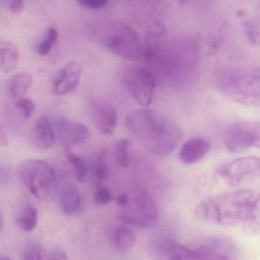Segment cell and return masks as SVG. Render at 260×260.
Instances as JSON below:
<instances>
[{"label": "cell", "instance_id": "cell-15", "mask_svg": "<svg viewBox=\"0 0 260 260\" xmlns=\"http://www.w3.org/2000/svg\"><path fill=\"white\" fill-rule=\"evenodd\" d=\"M56 143L54 126L47 117H41L35 124L32 144L40 150H48Z\"/></svg>", "mask_w": 260, "mask_h": 260}, {"label": "cell", "instance_id": "cell-11", "mask_svg": "<svg viewBox=\"0 0 260 260\" xmlns=\"http://www.w3.org/2000/svg\"><path fill=\"white\" fill-rule=\"evenodd\" d=\"M52 124L56 139H58L66 150L83 144L89 138V129L83 123L59 117L54 119Z\"/></svg>", "mask_w": 260, "mask_h": 260}, {"label": "cell", "instance_id": "cell-20", "mask_svg": "<svg viewBox=\"0 0 260 260\" xmlns=\"http://www.w3.org/2000/svg\"><path fill=\"white\" fill-rule=\"evenodd\" d=\"M112 240L115 248L121 253L125 254L135 246L136 234L128 226H118L114 231Z\"/></svg>", "mask_w": 260, "mask_h": 260}, {"label": "cell", "instance_id": "cell-1", "mask_svg": "<svg viewBox=\"0 0 260 260\" xmlns=\"http://www.w3.org/2000/svg\"><path fill=\"white\" fill-rule=\"evenodd\" d=\"M196 214L205 223L255 234L259 230V196L251 189L226 191L201 202Z\"/></svg>", "mask_w": 260, "mask_h": 260}, {"label": "cell", "instance_id": "cell-7", "mask_svg": "<svg viewBox=\"0 0 260 260\" xmlns=\"http://www.w3.org/2000/svg\"><path fill=\"white\" fill-rule=\"evenodd\" d=\"M260 161L256 156H246L221 164L217 168V176L231 186H239L254 181L259 176Z\"/></svg>", "mask_w": 260, "mask_h": 260}, {"label": "cell", "instance_id": "cell-31", "mask_svg": "<svg viewBox=\"0 0 260 260\" xmlns=\"http://www.w3.org/2000/svg\"><path fill=\"white\" fill-rule=\"evenodd\" d=\"M11 182V170L7 165L0 162V188L8 186Z\"/></svg>", "mask_w": 260, "mask_h": 260}, {"label": "cell", "instance_id": "cell-13", "mask_svg": "<svg viewBox=\"0 0 260 260\" xmlns=\"http://www.w3.org/2000/svg\"><path fill=\"white\" fill-rule=\"evenodd\" d=\"M82 69L75 61L67 63L57 74L54 83V92L57 95H66L77 89L81 78Z\"/></svg>", "mask_w": 260, "mask_h": 260}, {"label": "cell", "instance_id": "cell-23", "mask_svg": "<svg viewBox=\"0 0 260 260\" xmlns=\"http://www.w3.org/2000/svg\"><path fill=\"white\" fill-rule=\"evenodd\" d=\"M66 156L71 165L74 179L79 182H84L89 172L86 159L76 153H72L71 150H66Z\"/></svg>", "mask_w": 260, "mask_h": 260}, {"label": "cell", "instance_id": "cell-16", "mask_svg": "<svg viewBox=\"0 0 260 260\" xmlns=\"http://www.w3.org/2000/svg\"><path fill=\"white\" fill-rule=\"evenodd\" d=\"M60 206L62 211L68 215H73L79 211L81 204L80 190L72 182H64L60 188Z\"/></svg>", "mask_w": 260, "mask_h": 260}, {"label": "cell", "instance_id": "cell-9", "mask_svg": "<svg viewBox=\"0 0 260 260\" xmlns=\"http://www.w3.org/2000/svg\"><path fill=\"white\" fill-rule=\"evenodd\" d=\"M123 82L134 100L143 108H147L154 96L156 82L150 71L141 67H132L124 71Z\"/></svg>", "mask_w": 260, "mask_h": 260}, {"label": "cell", "instance_id": "cell-32", "mask_svg": "<svg viewBox=\"0 0 260 260\" xmlns=\"http://www.w3.org/2000/svg\"><path fill=\"white\" fill-rule=\"evenodd\" d=\"M109 2V0H78L80 5L91 10H100L104 8Z\"/></svg>", "mask_w": 260, "mask_h": 260}, {"label": "cell", "instance_id": "cell-17", "mask_svg": "<svg viewBox=\"0 0 260 260\" xmlns=\"http://www.w3.org/2000/svg\"><path fill=\"white\" fill-rule=\"evenodd\" d=\"M166 33L164 25L156 22L142 40V61H148L156 57L160 46V40Z\"/></svg>", "mask_w": 260, "mask_h": 260}, {"label": "cell", "instance_id": "cell-30", "mask_svg": "<svg viewBox=\"0 0 260 260\" xmlns=\"http://www.w3.org/2000/svg\"><path fill=\"white\" fill-rule=\"evenodd\" d=\"M245 32L250 42L253 45H258V27L255 22L252 20H247L245 22Z\"/></svg>", "mask_w": 260, "mask_h": 260}, {"label": "cell", "instance_id": "cell-26", "mask_svg": "<svg viewBox=\"0 0 260 260\" xmlns=\"http://www.w3.org/2000/svg\"><path fill=\"white\" fill-rule=\"evenodd\" d=\"M58 37V32L54 28H50L47 33L46 39L42 41L36 47V52L40 56H46L51 52L56 41Z\"/></svg>", "mask_w": 260, "mask_h": 260}, {"label": "cell", "instance_id": "cell-29", "mask_svg": "<svg viewBox=\"0 0 260 260\" xmlns=\"http://www.w3.org/2000/svg\"><path fill=\"white\" fill-rule=\"evenodd\" d=\"M16 107L22 112V115L25 119H28L32 116L36 111V105L32 100L29 99L21 98L16 101Z\"/></svg>", "mask_w": 260, "mask_h": 260}, {"label": "cell", "instance_id": "cell-2", "mask_svg": "<svg viewBox=\"0 0 260 260\" xmlns=\"http://www.w3.org/2000/svg\"><path fill=\"white\" fill-rule=\"evenodd\" d=\"M129 132L150 153L156 156L170 154L182 139L179 126L160 112L144 108L126 118Z\"/></svg>", "mask_w": 260, "mask_h": 260}, {"label": "cell", "instance_id": "cell-18", "mask_svg": "<svg viewBox=\"0 0 260 260\" xmlns=\"http://www.w3.org/2000/svg\"><path fill=\"white\" fill-rule=\"evenodd\" d=\"M19 54L16 45L0 39V70L5 74L16 71L19 63Z\"/></svg>", "mask_w": 260, "mask_h": 260}, {"label": "cell", "instance_id": "cell-22", "mask_svg": "<svg viewBox=\"0 0 260 260\" xmlns=\"http://www.w3.org/2000/svg\"><path fill=\"white\" fill-rule=\"evenodd\" d=\"M39 220L38 210L31 205H25L16 216V223L25 232H31L36 229Z\"/></svg>", "mask_w": 260, "mask_h": 260}, {"label": "cell", "instance_id": "cell-21", "mask_svg": "<svg viewBox=\"0 0 260 260\" xmlns=\"http://www.w3.org/2000/svg\"><path fill=\"white\" fill-rule=\"evenodd\" d=\"M32 84V77L28 74H18L13 76L9 83V93L13 99L23 98Z\"/></svg>", "mask_w": 260, "mask_h": 260}, {"label": "cell", "instance_id": "cell-35", "mask_svg": "<svg viewBox=\"0 0 260 260\" xmlns=\"http://www.w3.org/2000/svg\"><path fill=\"white\" fill-rule=\"evenodd\" d=\"M128 199L129 197L127 192L120 193V194L117 196V204H118L120 208H123V207L127 205V202H128Z\"/></svg>", "mask_w": 260, "mask_h": 260}, {"label": "cell", "instance_id": "cell-14", "mask_svg": "<svg viewBox=\"0 0 260 260\" xmlns=\"http://www.w3.org/2000/svg\"><path fill=\"white\" fill-rule=\"evenodd\" d=\"M210 150V143L202 138H194L185 141L181 147L179 158L186 165L196 164L203 159Z\"/></svg>", "mask_w": 260, "mask_h": 260}, {"label": "cell", "instance_id": "cell-3", "mask_svg": "<svg viewBox=\"0 0 260 260\" xmlns=\"http://www.w3.org/2000/svg\"><path fill=\"white\" fill-rule=\"evenodd\" d=\"M94 39L112 54L133 61H142V39L136 30L119 21L108 20L95 25Z\"/></svg>", "mask_w": 260, "mask_h": 260}, {"label": "cell", "instance_id": "cell-27", "mask_svg": "<svg viewBox=\"0 0 260 260\" xmlns=\"http://www.w3.org/2000/svg\"><path fill=\"white\" fill-rule=\"evenodd\" d=\"M93 199L96 205H106L112 202L113 198L110 189L108 187L100 184L95 188Z\"/></svg>", "mask_w": 260, "mask_h": 260}, {"label": "cell", "instance_id": "cell-36", "mask_svg": "<svg viewBox=\"0 0 260 260\" xmlns=\"http://www.w3.org/2000/svg\"><path fill=\"white\" fill-rule=\"evenodd\" d=\"M8 144V139L2 129L0 128V147H4Z\"/></svg>", "mask_w": 260, "mask_h": 260}, {"label": "cell", "instance_id": "cell-33", "mask_svg": "<svg viewBox=\"0 0 260 260\" xmlns=\"http://www.w3.org/2000/svg\"><path fill=\"white\" fill-rule=\"evenodd\" d=\"M47 258L51 260H64L68 259L66 252L63 249L56 248L48 251L46 253Z\"/></svg>", "mask_w": 260, "mask_h": 260}, {"label": "cell", "instance_id": "cell-24", "mask_svg": "<svg viewBox=\"0 0 260 260\" xmlns=\"http://www.w3.org/2000/svg\"><path fill=\"white\" fill-rule=\"evenodd\" d=\"M129 147L130 141L127 139H122L118 141L115 144L113 149L114 156L117 164L120 167L127 168L131 164L130 156H129Z\"/></svg>", "mask_w": 260, "mask_h": 260}, {"label": "cell", "instance_id": "cell-25", "mask_svg": "<svg viewBox=\"0 0 260 260\" xmlns=\"http://www.w3.org/2000/svg\"><path fill=\"white\" fill-rule=\"evenodd\" d=\"M109 167L108 153L106 150L100 152L92 167V175L97 181H104L109 176Z\"/></svg>", "mask_w": 260, "mask_h": 260}, {"label": "cell", "instance_id": "cell-5", "mask_svg": "<svg viewBox=\"0 0 260 260\" xmlns=\"http://www.w3.org/2000/svg\"><path fill=\"white\" fill-rule=\"evenodd\" d=\"M127 194L128 202L121 208V220L139 228H151L156 226L159 220V208L151 194L140 185L132 187Z\"/></svg>", "mask_w": 260, "mask_h": 260}, {"label": "cell", "instance_id": "cell-37", "mask_svg": "<svg viewBox=\"0 0 260 260\" xmlns=\"http://www.w3.org/2000/svg\"><path fill=\"white\" fill-rule=\"evenodd\" d=\"M4 228V220L3 216L0 214V231H2Z\"/></svg>", "mask_w": 260, "mask_h": 260}, {"label": "cell", "instance_id": "cell-6", "mask_svg": "<svg viewBox=\"0 0 260 260\" xmlns=\"http://www.w3.org/2000/svg\"><path fill=\"white\" fill-rule=\"evenodd\" d=\"M16 173L36 199L44 200L52 194L55 186L56 173L48 162L41 159H27L19 164Z\"/></svg>", "mask_w": 260, "mask_h": 260}, {"label": "cell", "instance_id": "cell-4", "mask_svg": "<svg viewBox=\"0 0 260 260\" xmlns=\"http://www.w3.org/2000/svg\"><path fill=\"white\" fill-rule=\"evenodd\" d=\"M217 90L229 100L246 106H258L260 77L258 68H229L215 78Z\"/></svg>", "mask_w": 260, "mask_h": 260}, {"label": "cell", "instance_id": "cell-10", "mask_svg": "<svg viewBox=\"0 0 260 260\" xmlns=\"http://www.w3.org/2000/svg\"><path fill=\"white\" fill-rule=\"evenodd\" d=\"M191 249L196 252L198 259H237L240 255L237 244L224 236L208 237L194 245Z\"/></svg>", "mask_w": 260, "mask_h": 260}, {"label": "cell", "instance_id": "cell-12", "mask_svg": "<svg viewBox=\"0 0 260 260\" xmlns=\"http://www.w3.org/2000/svg\"><path fill=\"white\" fill-rule=\"evenodd\" d=\"M91 116L100 133L107 136L114 135L118 124V113L115 107L103 101L92 102Z\"/></svg>", "mask_w": 260, "mask_h": 260}, {"label": "cell", "instance_id": "cell-38", "mask_svg": "<svg viewBox=\"0 0 260 260\" xmlns=\"http://www.w3.org/2000/svg\"><path fill=\"white\" fill-rule=\"evenodd\" d=\"M178 3H179L180 5H186L188 2H189V0H177Z\"/></svg>", "mask_w": 260, "mask_h": 260}, {"label": "cell", "instance_id": "cell-34", "mask_svg": "<svg viewBox=\"0 0 260 260\" xmlns=\"http://www.w3.org/2000/svg\"><path fill=\"white\" fill-rule=\"evenodd\" d=\"M25 4H24V0H13L12 3L10 10L13 13H22L23 11Z\"/></svg>", "mask_w": 260, "mask_h": 260}, {"label": "cell", "instance_id": "cell-8", "mask_svg": "<svg viewBox=\"0 0 260 260\" xmlns=\"http://www.w3.org/2000/svg\"><path fill=\"white\" fill-rule=\"evenodd\" d=\"M224 143L231 153H240L259 148L260 126L256 121H236L226 130Z\"/></svg>", "mask_w": 260, "mask_h": 260}, {"label": "cell", "instance_id": "cell-19", "mask_svg": "<svg viewBox=\"0 0 260 260\" xmlns=\"http://www.w3.org/2000/svg\"><path fill=\"white\" fill-rule=\"evenodd\" d=\"M160 252L169 259H198L191 247L172 240H167L161 244Z\"/></svg>", "mask_w": 260, "mask_h": 260}, {"label": "cell", "instance_id": "cell-28", "mask_svg": "<svg viewBox=\"0 0 260 260\" xmlns=\"http://www.w3.org/2000/svg\"><path fill=\"white\" fill-rule=\"evenodd\" d=\"M44 252L42 248L37 244H30L25 248L21 258L24 260L43 259Z\"/></svg>", "mask_w": 260, "mask_h": 260}]
</instances>
